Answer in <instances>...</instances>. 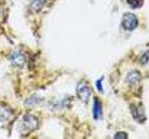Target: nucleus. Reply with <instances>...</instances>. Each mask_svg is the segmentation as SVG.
<instances>
[{
    "instance_id": "1",
    "label": "nucleus",
    "mask_w": 149,
    "mask_h": 139,
    "mask_svg": "<svg viewBox=\"0 0 149 139\" xmlns=\"http://www.w3.org/2000/svg\"><path fill=\"white\" fill-rule=\"evenodd\" d=\"M38 119L36 116L30 114L24 115L22 116L20 122H19V132L23 136H27V134H29L33 131H35L38 127Z\"/></svg>"
},
{
    "instance_id": "2",
    "label": "nucleus",
    "mask_w": 149,
    "mask_h": 139,
    "mask_svg": "<svg viewBox=\"0 0 149 139\" xmlns=\"http://www.w3.org/2000/svg\"><path fill=\"white\" fill-rule=\"evenodd\" d=\"M77 96L83 102H88L91 95V88L85 82H79L77 85Z\"/></svg>"
},
{
    "instance_id": "3",
    "label": "nucleus",
    "mask_w": 149,
    "mask_h": 139,
    "mask_svg": "<svg viewBox=\"0 0 149 139\" xmlns=\"http://www.w3.org/2000/svg\"><path fill=\"white\" fill-rule=\"evenodd\" d=\"M138 25V20L136 16L132 13L125 14L122 20V26L124 29L128 31H132Z\"/></svg>"
},
{
    "instance_id": "4",
    "label": "nucleus",
    "mask_w": 149,
    "mask_h": 139,
    "mask_svg": "<svg viewBox=\"0 0 149 139\" xmlns=\"http://www.w3.org/2000/svg\"><path fill=\"white\" fill-rule=\"evenodd\" d=\"M13 114V110L8 105H5L3 103H0V122H7L11 118Z\"/></svg>"
},
{
    "instance_id": "5",
    "label": "nucleus",
    "mask_w": 149,
    "mask_h": 139,
    "mask_svg": "<svg viewBox=\"0 0 149 139\" xmlns=\"http://www.w3.org/2000/svg\"><path fill=\"white\" fill-rule=\"evenodd\" d=\"M10 62L12 65L17 67H22L25 62V58L21 52L16 51V52H13L10 55Z\"/></svg>"
},
{
    "instance_id": "6",
    "label": "nucleus",
    "mask_w": 149,
    "mask_h": 139,
    "mask_svg": "<svg viewBox=\"0 0 149 139\" xmlns=\"http://www.w3.org/2000/svg\"><path fill=\"white\" fill-rule=\"evenodd\" d=\"M140 80H141V74H140V72L137 71L130 72L127 75V78H126V81L128 82L130 85H137V83L140 82Z\"/></svg>"
},
{
    "instance_id": "7",
    "label": "nucleus",
    "mask_w": 149,
    "mask_h": 139,
    "mask_svg": "<svg viewBox=\"0 0 149 139\" xmlns=\"http://www.w3.org/2000/svg\"><path fill=\"white\" fill-rule=\"evenodd\" d=\"M132 112L133 118L138 122H143V120L146 119L142 107H132Z\"/></svg>"
},
{
    "instance_id": "8",
    "label": "nucleus",
    "mask_w": 149,
    "mask_h": 139,
    "mask_svg": "<svg viewBox=\"0 0 149 139\" xmlns=\"http://www.w3.org/2000/svg\"><path fill=\"white\" fill-rule=\"evenodd\" d=\"M47 0H30V8L34 12L40 11L45 6Z\"/></svg>"
},
{
    "instance_id": "9",
    "label": "nucleus",
    "mask_w": 149,
    "mask_h": 139,
    "mask_svg": "<svg viewBox=\"0 0 149 139\" xmlns=\"http://www.w3.org/2000/svg\"><path fill=\"white\" fill-rule=\"evenodd\" d=\"M102 115V107H101V103L100 101L97 98L94 99V102H93V118L95 120H98Z\"/></svg>"
},
{
    "instance_id": "10",
    "label": "nucleus",
    "mask_w": 149,
    "mask_h": 139,
    "mask_svg": "<svg viewBox=\"0 0 149 139\" xmlns=\"http://www.w3.org/2000/svg\"><path fill=\"white\" fill-rule=\"evenodd\" d=\"M143 1V0H127L128 4L132 8H138L140 7H142Z\"/></svg>"
},
{
    "instance_id": "11",
    "label": "nucleus",
    "mask_w": 149,
    "mask_h": 139,
    "mask_svg": "<svg viewBox=\"0 0 149 139\" xmlns=\"http://www.w3.org/2000/svg\"><path fill=\"white\" fill-rule=\"evenodd\" d=\"M141 61L143 64H146V63L149 62V51H147V52H146V53L143 54V56L141 58Z\"/></svg>"
},
{
    "instance_id": "12",
    "label": "nucleus",
    "mask_w": 149,
    "mask_h": 139,
    "mask_svg": "<svg viewBox=\"0 0 149 139\" xmlns=\"http://www.w3.org/2000/svg\"><path fill=\"white\" fill-rule=\"evenodd\" d=\"M115 138H124V139H126V138H128V134L126 133H124V132H119V133H116V136H115Z\"/></svg>"
},
{
    "instance_id": "13",
    "label": "nucleus",
    "mask_w": 149,
    "mask_h": 139,
    "mask_svg": "<svg viewBox=\"0 0 149 139\" xmlns=\"http://www.w3.org/2000/svg\"><path fill=\"white\" fill-rule=\"evenodd\" d=\"M102 79H99L97 82H96V87H97V89L99 90L100 92H102Z\"/></svg>"
}]
</instances>
